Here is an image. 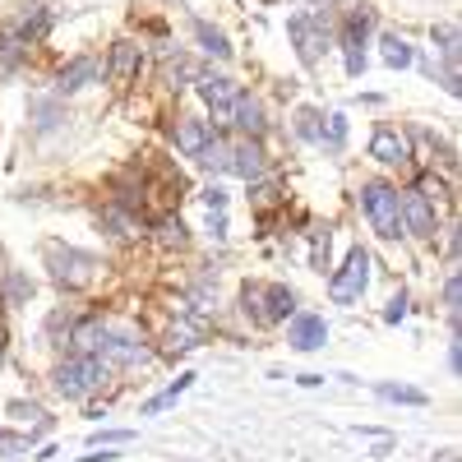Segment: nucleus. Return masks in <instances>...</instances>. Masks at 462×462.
Masks as SVG:
<instances>
[{"instance_id": "obj_1", "label": "nucleus", "mask_w": 462, "mask_h": 462, "mask_svg": "<svg viewBox=\"0 0 462 462\" xmlns=\"http://www.w3.org/2000/svg\"><path fill=\"white\" fill-rule=\"evenodd\" d=\"M102 379H106V361L93 356V352H79V356L60 361L56 374H51V383H56L60 398H88Z\"/></svg>"}, {"instance_id": "obj_2", "label": "nucleus", "mask_w": 462, "mask_h": 462, "mask_svg": "<svg viewBox=\"0 0 462 462\" xmlns=\"http://www.w3.org/2000/svg\"><path fill=\"white\" fill-rule=\"evenodd\" d=\"M47 268H51V278H56V287H65V291H79V287H88L93 282V273H97V259L93 254H84V250H74V245H60V241H47Z\"/></svg>"}, {"instance_id": "obj_3", "label": "nucleus", "mask_w": 462, "mask_h": 462, "mask_svg": "<svg viewBox=\"0 0 462 462\" xmlns=\"http://www.w3.org/2000/svg\"><path fill=\"white\" fill-rule=\"evenodd\" d=\"M241 300H245V315L254 324H282L287 315H296V296L282 282H250L241 291Z\"/></svg>"}, {"instance_id": "obj_4", "label": "nucleus", "mask_w": 462, "mask_h": 462, "mask_svg": "<svg viewBox=\"0 0 462 462\" xmlns=\"http://www.w3.org/2000/svg\"><path fill=\"white\" fill-rule=\"evenodd\" d=\"M361 208H365L370 226L379 231L383 241H393L398 231H402V208H398V189H393V185L370 180V185L361 189Z\"/></svg>"}, {"instance_id": "obj_5", "label": "nucleus", "mask_w": 462, "mask_h": 462, "mask_svg": "<svg viewBox=\"0 0 462 462\" xmlns=\"http://www.w3.org/2000/svg\"><path fill=\"white\" fill-rule=\"evenodd\" d=\"M287 32H291V42H296L300 65H319V56L328 51L324 14H291V19H287Z\"/></svg>"}, {"instance_id": "obj_6", "label": "nucleus", "mask_w": 462, "mask_h": 462, "mask_svg": "<svg viewBox=\"0 0 462 462\" xmlns=\"http://www.w3.org/2000/svg\"><path fill=\"white\" fill-rule=\"evenodd\" d=\"M365 282H370V254L356 245L352 254H346V263H342L337 273H333V282H328V296H333L337 305H352V300H361Z\"/></svg>"}, {"instance_id": "obj_7", "label": "nucleus", "mask_w": 462, "mask_h": 462, "mask_svg": "<svg viewBox=\"0 0 462 462\" xmlns=\"http://www.w3.org/2000/svg\"><path fill=\"white\" fill-rule=\"evenodd\" d=\"M398 208H402V231H411L416 241H430L435 236L439 217H435V208L426 199V189H407V195H398Z\"/></svg>"}, {"instance_id": "obj_8", "label": "nucleus", "mask_w": 462, "mask_h": 462, "mask_svg": "<svg viewBox=\"0 0 462 462\" xmlns=\"http://www.w3.org/2000/svg\"><path fill=\"white\" fill-rule=\"evenodd\" d=\"M365 28H370L365 14H352L342 28V51H346V74H352V79L365 74Z\"/></svg>"}, {"instance_id": "obj_9", "label": "nucleus", "mask_w": 462, "mask_h": 462, "mask_svg": "<svg viewBox=\"0 0 462 462\" xmlns=\"http://www.w3.org/2000/svg\"><path fill=\"white\" fill-rule=\"evenodd\" d=\"M93 356L116 361V365H134V361H143V346H139L134 337H125V333H106V328H102V337H97V352H93Z\"/></svg>"}, {"instance_id": "obj_10", "label": "nucleus", "mask_w": 462, "mask_h": 462, "mask_svg": "<svg viewBox=\"0 0 462 462\" xmlns=\"http://www.w3.org/2000/svg\"><path fill=\"white\" fill-rule=\"evenodd\" d=\"M199 97L217 111V116H226L231 106H236V97H241V88L226 79V74H199Z\"/></svg>"}, {"instance_id": "obj_11", "label": "nucleus", "mask_w": 462, "mask_h": 462, "mask_svg": "<svg viewBox=\"0 0 462 462\" xmlns=\"http://www.w3.org/2000/svg\"><path fill=\"white\" fill-rule=\"evenodd\" d=\"M287 337H291L296 352H319L324 337H328V324H324V315H296Z\"/></svg>"}, {"instance_id": "obj_12", "label": "nucleus", "mask_w": 462, "mask_h": 462, "mask_svg": "<svg viewBox=\"0 0 462 462\" xmlns=\"http://www.w3.org/2000/svg\"><path fill=\"white\" fill-rule=\"evenodd\" d=\"M226 171L241 176V180H259L263 176V148L254 139L236 143V148H231V158H226Z\"/></svg>"}, {"instance_id": "obj_13", "label": "nucleus", "mask_w": 462, "mask_h": 462, "mask_svg": "<svg viewBox=\"0 0 462 462\" xmlns=\"http://www.w3.org/2000/svg\"><path fill=\"white\" fill-rule=\"evenodd\" d=\"M370 158H379V162H389V167H402L411 152H407V139L398 134V130H374V139H370Z\"/></svg>"}, {"instance_id": "obj_14", "label": "nucleus", "mask_w": 462, "mask_h": 462, "mask_svg": "<svg viewBox=\"0 0 462 462\" xmlns=\"http://www.w3.org/2000/svg\"><path fill=\"white\" fill-rule=\"evenodd\" d=\"M134 69H139V47H134V42H116V51H111V69H106V79H111L116 88H125V84L134 79Z\"/></svg>"}, {"instance_id": "obj_15", "label": "nucleus", "mask_w": 462, "mask_h": 462, "mask_svg": "<svg viewBox=\"0 0 462 462\" xmlns=\"http://www.w3.org/2000/svg\"><path fill=\"white\" fill-rule=\"evenodd\" d=\"M213 134H217V130H213L208 121H180V130H176V148L185 152V158H199Z\"/></svg>"}, {"instance_id": "obj_16", "label": "nucleus", "mask_w": 462, "mask_h": 462, "mask_svg": "<svg viewBox=\"0 0 462 462\" xmlns=\"http://www.w3.org/2000/svg\"><path fill=\"white\" fill-rule=\"evenodd\" d=\"M226 116H231V125L245 130L250 139H259V134H263V106H259L254 97H245V93H241V97H236V106H231Z\"/></svg>"}, {"instance_id": "obj_17", "label": "nucleus", "mask_w": 462, "mask_h": 462, "mask_svg": "<svg viewBox=\"0 0 462 462\" xmlns=\"http://www.w3.org/2000/svg\"><path fill=\"white\" fill-rule=\"evenodd\" d=\"M93 79H97V60H93V56H79V60H69V65L60 69L56 88H60V93H74V88H84V84H93Z\"/></svg>"}, {"instance_id": "obj_18", "label": "nucleus", "mask_w": 462, "mask_h": 462, "mask_svg": "<svg viewBox=\"0 0 462 462\" xmlns=\"http://www.w3.org/2000/svg\"><path fill=\"white\" fill-rule=\"evenodd\" d=\"M189 383H195V374H180V379L171 383V389H162V393L152 398V402H143V416H158L162 407H171V402H176V398H180V393L189 389Z\"/></svg>"}, {"instance_id": "obj_19", "label": "nucleus", "mask_w": 462, "mask_h": 462, "mask_svg": "<svg viewBox=\"0 0 462 462\" xmlns=\"http://www.w3.org/2000/svg\"><path fill=\"white\" fill-rule=\"evenodd\" d=\"M319 130H324V116H319L315 106H300V111H296V134H300L305 143H319Z\"/></svg>"}, {"instance_id": "obj_20", "label": "nucleus", "mask_w": 462, "mask_h": 462, "mask_svg": "<svg viewBox=\"0 0 462 462\" xmlns=\"http://www.w3.org/2000/svg\"><path fill=\"white\" fill-rule=\"evenodd\" d=\"M383 402H407V407H426V393L420 389H402V383H379L374 389Z\"/></svg>"}, {"instance_id": "obj_21", "label": "nucleus", "mask_w": 462, "mask_h": 462, "mask_svg": "<svg viewBox=\"0 0 462 462\" xmlns=\"http://www.w3.org/2000/svg\"><path fill=\"white\" fill-rule=\"evenodd\" d=\"M195 37H199V47H204L208 56H217V60H226V56H231L226 37H222L217 28H208V23H195Z\"/></svg>"}, {"instance_id": "obj_22", "label": "nucleus", "mask_w": 462, "mask_h": 462, "mask_svg": "<svg viewBox=\"0 0 462 462\" xmlns=\"http://www.w3.org/2000/svg\"><path fill=\"white\" fill-rule=\"evenodd\" d=\"M23 60V42L19 37H0V79H10Z\"/></svg>"}, {"instance_id": "obj_23", "label": "nucleus", "mask_w": 462, "mask_h": 462, "mask_svg": "<svg viewBox=\"0 0 462 462\" xmlns=\"http://www.w3.org/2000/svg\"><path fill=\"white\" fill-rule=\"evenodd\" d=\"M226 158H231V148L213 134V139H208V148L199 152V167H208V171H226Z\"/></svg>"}, {"instance_id": "obj_24", "label": "nucleus", "mask_w": 462, "mask_h": 462, "mask_svg": "<svg viewBox=\"0 0 462 462\" xmlns=\"http://www.w3.org/2000/svg\"><path fill=\"white\" fill-rule=\"evenodd\" d=\"M319 143H324V148H342V143H346V116H342V111L328 116V125L319 130Z\"/></svg>"}, {"instance_id": "obj_25", "label": "nucleus", "mask_w": 462, "mask_h": 462, "mask_svg": "<svg viewBox=\"0 0 462 462\" xmlns=\"http://www.w3.org/2000/svg\"><path fill=\"white\" fill-rule=\"evenodd\" d=\"M47 28H51V14H42V10H37L32 19H23V23H19V32H14V37H19V42L28 47V42H37V37H42Z\"/></svg>"}, {"instance_id": "obj_26", "label": "nucleus", "mask_w": 462, "mask_h": 462, "mask_svg": "<svg viewBox=\"0 0 462 462\" xmlns=\"http://www.w3.org/2000/svg\"><path fill=\"white\" fill-rule=\"evenodd\" d=\"M383 60H389L393 69H407L411 65V47L402 42V37H383Z\"/></svg>"}, {"instance_id": "obj_27", "label": "nucleus", "mask_w": 462, "mask_h": 462, "mask_svg": "<svg viewBox=\"0 0 462 462\" xmlns=\"http://www.w3.org/2000/svg\"><path fill=\"white\" fill-rule=\"evenodd\" d=\"M158 231H162V245H185V222L180 217H162Z\"/></svg>"}, {"instance_id": "obj_28", "label": "nucleus", "mask_w": 462, "mask_h": 462, "mask_svg": "<svg viewBox=\"0 0 462 462\" xmlns=\"http://www.w3.org/2000/svg\"><path fill=\"white\" fill-rule=\"evenodd\" d=\"M32 116H37V130H51V125L60 121V111H56V102H32Z\"/></svg>"}, {"instance_id": "obj_29", "label": "nucleus", "mask_w": 462, "mask_h": 462, "mask_svg": "<svg viewBox=\"0 0 462 462\" xmlns=\"http://www.w3.org/2000/svg\"><path fill=\"white\" fill-rule=\"evenodd\" d=\"M23 448H28L23 435H5V430H0V457H19Z\"/></svg>"}, {"instance_id": "obj_30", "label": "nucleus", "mask_w": 462, "mask_h": 462, "mask_svg": "<svg viewBox=\"0 0 462 462\" xmlns=\"http://www.w3.org/2000/svg\"><path fill=\"white\" fill-rule=\"evenodd\" d=\"M28 296H32V282H28L23 273H10V300H14V305H23Z\"/></svg>"}, {"instance_id": "obj_31", "label": "nucleus", "mask_w": 462, "mask_h": 462, "mask_svg": "<svg viewBox=\"0 0 462 462\" xmlns=\"http://www.w3.org/2000/svg\"><path fill=\"white\" fill-rule=\"evenodd\" d=\"M444 310H448V324L457 328V273H453L448 287H444Z\"/></svg>"}, {"instance_id": "obj_32", "label": "nucleus", "mask_w": 462, "mask_h": 462, "mask_svg": "<svg viewBox=\"0 0 462 462\" xmlns=\"http://www.w3.org/2000/svg\"><path fill=\"white\" fill-rule=\"evenodd\" d=\"M134 439V430H97L93 435V444H130Z\"/></svg>"}, {"instance_id": "obj_33", "label": "nucleus", "mask_w": 462, "mask_h": 462, "mask_svg": "<svg viewBox=\"0 0 462 462\" xmlns=\"http://www.w3.org/2000/svg\"><path fill=\"white\" fill-rule=\"evenodd\" d=\"M402 315H407V296H398V300L389 305V310H383V319H389V324H398Z\"/></svg>"}, {"instance_id": "obj_34", "label": "nucleus", "mask_w": 462, "mask_h": 462, "mask_svg": "<svg viewBox=\"0 0 462 462\" xmlns=\"http://www.w3.org/2000/svg\"><path fill=\"white\" fill-rule=\"evenodd\" d=\"M204 199H208V208H213V213H222V208H226V195H222V189H208Z\"/></svg>"}, {"instance_id": "obj_35", "label": "nucleus", "mask_w": 462, "mask_h": 462, "mask_svg": "<svg viewBox=\"0 0 462 462\" xmlns=\"http://www.w3.org/2000/svg\"><path fill=\"white\" fill-rule=\"evenodd\" d=\"M208 226H213V236H226V217H222V213H213Z\"/></svg>"}, {"instance_id": "obj_36", "label": "nucleus", "mask_w": 462, "mask_h": 462, "mask_svg": "<svg viewBox=\"0 0 462 462\" xmlns=\"http://www.w3.org/2000/svg\"><path fill=\"white\" fill-rule=\"evenodd\" d=\"M121 453H88V457H79V462H116Z\"/></svg>"}, {"instance_id": "obj_37", "label": "nucleus", "mask_w": 462, "mask_h": 462, "mask_svg": "<svg viewBox=\"0 0 462 462\" xmlns=\"http://www.w3.org/2000/svg\"><path fill=\"white\" fill-rule=\"evenodd\" d=\"M0 356H5V346H0Z\"/></svg>"}]
</instances>
